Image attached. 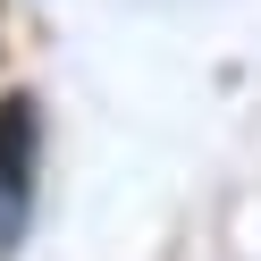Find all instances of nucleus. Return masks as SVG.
<instances>
[{
    "instance_id": "1",
    "label": "nucleus",
    "mask_w": 261,
    "mask_h": 261,
    "mask_svg": "<svg viewBox=\"0 0 261 261\" xmlns=\"http://www.w3.org/2000/svg\"><path fill=\"white\" fill-rule=\"evenodd\" d=\"M34 177H42V110L34 93H0V244H17L34 219Z\"/></svg>"
}]
</instances>
